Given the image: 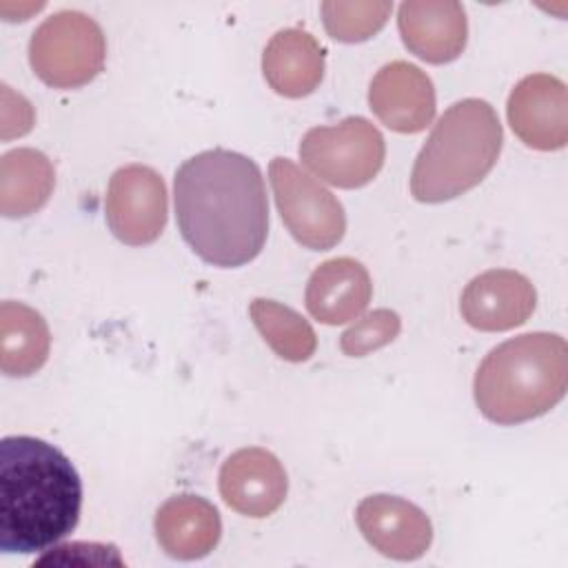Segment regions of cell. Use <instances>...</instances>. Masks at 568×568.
I'll list each match as a JSON object with an SVG mask.
<instances>
[{
  "label": "cell",
  "instance_id": "6da1fadb",
  "mask_svg": "<svg viewBox=\"0 0 568 568\" xmlns=\"http://www.w3.org/2000/svg\"><path fill=\"white\" fill-rule=\"evenodd\" d=\"M182 240L206 264L235 268L260 255L268 202L260 166L229 149H209L180 164L173 180Z\"/></svg>",
  "mask_w": 568,
  "mask_h": 568
},
{
  "label": "cell",
  "instance_id": "7a4b0ae2",
  "mask_svg": "<svg viewBox=\"0 0 568 568\" xmlns=\"http://www.w3.org/2000/svg\"><path fill=\"white\" fill-rule=\"evenodd\" d=\"M82 481L71 459L31 435L0 442V550L40 552L80 521Z\"/></svg>",
  "mask_w": 568,
  "mask_h": 568
},
{
  "label": "cell",
  "instance_id": "3957f363",
  "mask_svg": "<svg viewBox=\"0 0 568 568\" xmlns=\"http://www.w3.org/2000/svg\"><path fill=\"white\" fill-rule=\"evenodd\" d=\"M568 388V344L557 333L535 331L495 346L479 364L473 395L479 413L501 426L546 415Z\"/></svg>",
  "mask_w": 568,
  "mask_h": 568
},
{
  "label": "cell",
  "instance_id": "277c9868",
  "mask_svg": "<svg viewBox=\"0 0 568 568\" xmlns=\"http://www.w3.org/2000/svg\"><path fill=\"white\" fill-rule=\"evenodd\" d=\"M501 142V122L490 102L464 98L450 104L415 158L413 197L439 204L475 189L497 164Z\"/></svg>",
  "mask_w": 568,
  "mask_h": 568
},
{
  "label": "cell",
  "instance_id": "5b68a950",
  "mask_svg": "<svg viewBox=\"0 0 568 568\" xmlns=\"http://www.w3.org/2000/svg\"><path fill=\"white\" fill-rule=\"evenodd\" d=\"M106 40L102 27L82 11L49 16L29 40L33 73L53 89H80L104 69Z\"/></svg>",
  "mask_w": 568,
  "mask_h": 568
},
{
  "label": "cell",
  "instance_id": "8992f818",
  "mask_svg": "<svg viewBox=\"0 0 568 568\" xmlns=\"http://www.w3.org/2000/svg\"><path fill=\"white\" fill-rule=\"evenodd\" d=\"M386 142L379 129L351 115L331 126H313L300 142V160L320 180L337 189H359L384 166Z\"/></svg>",
  "mask_w": 568,
  "mask_h": 568
},
{
  "label": "cell",
  "instance_id": "52a82bcc",
  "mask_svg": "<svg viewBox=\"0 0 568 568\" xmlns=\"http://www.w3.org/2000/svg\"><path fill=\"white\" fill-rule=\"evenodd\" d=\"M268 180L280 217L302 246L328 251L344 237V206L322 182L288 158L271 160Z\"/></svg>",
  "mask_w": 568,
  "mask_h": 568
},
{
  "label": "cell",
  "instance_id": "ba28073f",
  "mask_svg": "<svg viewBox=\"0 0 568 568\" xmlns=\"http://www.w3.org/2000/svg\"><path fill=\"white\" fill-rule=\"evenodd\" d=\"M104 215L111 233L126 246L155 242L169 217V193L162 175L146 164L120 166L106 189Z\"/></svg>",
  "mask_w": 568,
  "mask_h": 568
},
{
  "label": "cell",
  "instance_id": "9c48e42d",
  "mask_svg": "<svg viewBox=\"0 0 568 568\" xmlns=\"http://www.w3.org/2000/svg\"><path fill=\"white\" fill-rule=\"evenodd\" d=\"M513 133L530 149L557 151L568 142V89L550 73L521 78L506 102Z\"/></svg>",
  "mask_w": 568,
  "mask_h": 568
},
{
  "label": "cell",
  "instance_id": "30bf717a",
  "mask_svg": "<svg viewBox=\"0 0 568 568\" xmlns=\"http://www.w3.org/2000/svg\"><path fill=\"white\" fill-rule=\"evenodd\" d=\"M355 521L364 539L384 557L415 561L433 544L428 515L397 495H368L357 504Z\"/></svg>",
  "mask_w": 568,
  "mask_h": 568
},
{
  "label": "cell",
  "instance_id": "8fae6325",
  "mask_svg": "<svg viewBox=\"0 0 568 568\" xmlns=\"http://www.w3.org/2000/svg\"><path fill=\"white\" fill-rule=\"evenodd\" d=\"M288 477L266 448L248 446L231 453L220 468V495L240 515L264 519L286 499Z\"/></svg>",
  "mask_w": 568,
  "mask_h": 568
},
{
  "label": "cell",
  "instance_id": "7c38bea8",
  "mask_svg": "<svg viewBox=\"0 0 568 568\" xmlns=\"http://www.w3.org/2000/svg\"><path fill=\"white\" fill-rule=\"evenodd\" d=\"M368 106L390 131L419 133L435 118L437 98L433 80L417 64L393 60L373 75Z\"/></svg>",
  "mask_w": 568,
  "mask_h": 568
},
{
  "label": "cell",
  "instance_id": "4fadbf2b",
  "mask_svg": "<svg viewBox=\"0 0 568 568\" xmlns=\"http://www.w3.org/2000/svg\"><path fill=\"white\" fill-rule=\"evenodd\" d=\"M532 282L510 268H490L475 275L459 297L464 322L484 333H501L521 326L535 311Z\"/></svg>",
  "mask_w": 568,
  "mask_h": 568
},
{
  "label": "cell",
  "instance_id": "5bb4252c",
  "mask_svg": "<svg viewBox=\"0 0 568 568\" xmlns=\"http://www.w3.org/2000/svg\"><path fill=\"white\" fill-rule=\"evenodd\" d=\"M397 29L406 49L428 64L457 60L468 40V20L455 0H406L397 9Z\"/></svg>",
  "mask_w": 568,
  "mask_h": 568
},
{
  "label": "cell",
  "instance_id": "9a60e30c",
  "mask_svg": "<svg viewBox=\"0 0 568 568\" xmlns=\"http://www.w3.org/2000/svg\"><path fill=\"white\" fill-rule=\"evenodd\" d=\"M153 530L160 548L180 561L206 557L222 537L217 508L200 495H173L155 513Z\"/></svg>",
  "mask_w": 568,
  "mask_h": 568
},
{
  "label": "cell",
  "instance_id": "2e32d148",
  "mask_svg": "<svg viewBox=\"0 0 568 568\" xmlns=\"http://www.w3.org/2000/svg\"><path fill=\"white\" fill-rule=\"evenodd\" d=\"M373 295V282L366 266L353 257H333L322 262L306 282L304 304L311 317L335 326L357 320Z\"/></svg>",
  "mask_w": 568,
  "mask_h": 568
},
{
  "label": "cell",
  "instance_id": "e0dca14e",
  "mask_svg": "<svg viewBox=\"0 0 568 568\" xmlns=\"http://www.w3.org/2000/svg\"><path fill=\"white\" fill-rule=\"evenodd\" d=\"M262 73L275 93L304 98L324 78V49L304 29H282L264 47Z\"/></svg>",
  "mask_w": 568,
  "mask_h": 568
},
{
  "label": "cell",
  "instance_id": "ac0fdd59",
  "mask_svg": "<svg viewBox=\"0 0 568 568\" xmlns=\"http://www.w3.org/2000/svg\"><path fill=\"white\" fill-rule=\"evenodd\" d=\"M51 351L47 320L31 306L4 300L0 304V371L7 377L38 373Z\"/></svg>",
  "mask_w": 568,
  "mask_h": 568
},
{
  "label": "cell",
  "instance_id": "d6986e66",
  "mask_svg": "<svg viewBox=\"0 0 568 568\" xmlns=\"http://www.w3.org/2000/svg\"><path fill=\"white\" fill-rule=\"evenodd\" d=\"M55 186L53 162L38 149L20 146L0 158V213L27 217L40 211Z\"/></svg>",
  "mask_w": 568,
  "mask_h": 568
},
{
  "label": "cell",
  "instance_id": "ffe728a7",
  "mask_svg": "<svg viewBox=\"0 0 568 568\" xmlns=\"http://www.w3.org/2000/svg\"><path fill=\"white\" fill-rule=\"evenodd\" d=\"M248 313L257 333L277 357L286 362H306L315 353L317 335L313 326L291 306L275 300L255 297Z\"/></svg>",
  "mask_w": 568,
  "mask_h": 568
},
{
  "label": "cell",
  "instance_id": "44dd1931",
  "mask_svg": "<svg viewBox=\"0 0 568 568\" xmlns=\"http://www.w3.org/2000/svg\"><path fill=\"white\" fill-rule=\"evenodd\" d=\"M322 20L326 33L337 42H364L373 38L388 20L393 2L373 0V2H344L326 0L322 2Z\"/></svg>",
  "mask_w": 568,
  "mask_h": 568
},
{
  "label": "cell",
  "instance_id": "7402d4cb",
  "mask_svg": "<svg viewBox=\"0 0 568 568\" xmlns=\"http://www.w3.org/2000/svg\"><path fill=\"white\" fill-rule=\"evenodd\" d=\"M402 331V320L390 308H375L359 315L342 335L339 348L348 357H364L390 344Z\"/></svg>",
  "mask_w": 568,
  "mask_h": 568
}]
</instances>
